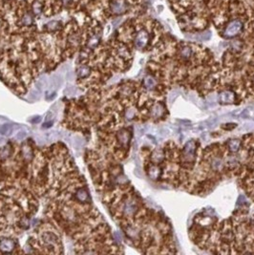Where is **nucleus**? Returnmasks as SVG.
I'll return each mask as SVG.
<instances>
[{"mask_svg":"<svg viewBox=\"0 0 254 255\" xmlns=\"http://www.w3.org/2000/svg\"><path fill=\"white\" fill-rule=\"evenodd\" d=\"M242 27H243V24L239 20L232 21V22H230L227 25L226 30H224V37L230 38V37H235V35H237L239 33H240V31L242 30Z\"/></svg>","mask_w":254,"mask_h":255,"instance_id":"f257e3e1","label":"nucleus"},{"mask_svg":"<svg viewBox=\"0 0 254 255\" xmlns=\"http://www.w3.org/2000/svg\"><path fill=\"white\" fill-rule=\"evenodd\" d=\"M219 101L221 103H224V104L232 103L235 101V94L231 91H227V90L224 91L219 96Z\"/></svg>","mask_w":254,"mask_h":255,"instance_id":"f03ea898","label":"nucleus"},{"mask_svg":"<svg viewBox=\"0 0 254 255\" xmlns=\"http://www.w3.org/2000/svg\"><path fill=\"white\" fill-rule=\"evenodd\" d=\"M13 126L12 124H2V125H0V135H2V136H6V137H9L11 136L12 134L13 133Z\"/></svg>","mask_w":254,"mask_h":255,"instance_id":"7ed1b4c3","label":"nucleus"},{"mask_svg":"<svg viewBox=\"0 0 254 255\" xmlns=\"http://www.w3.org/2000/svg\"><path fill=\"white\" fill-rule=\"evenodd\" d=\"M228 148H229V150L231 152H237L239 149H240V145H241V141L239 140H230L228 143Z\"/></svg>","mask_w":254,"mask_h":255,"instance_id":"20e7f679","label":"nucleus"},{"mask_svg":"<svg viewBox=\"0 0 254 255\" xmlns=\"http://www.w3.org/2000/svg\"><path fill=\"white\" fill-rule=\"evenodd\" d=\"M118 139L122 144H127L129 143V140H130V135L128 134L127 131L124 130V131H121L120 133H119Z\"/></svg>","mask_w":254,"mask_h":255,"instance_id":"39448f33","label":"nucleus"},{"mask_svg":"<svg viewBox=\"0 0 254 255\" xmlns=\"http://www.w3.org/2000/svg\"><path fill=\"white\" fill-rule=\"evenodd\" d=\"M13 247V243L10 240H4L0 243V249H2L3 250H10Z\"/></svg>","mask_w":254,"mask_h":255,"instance_id":"423d86ee","label":"nucleus"},{"mask_svg":"<svg viewBox=\"0 0 254 255\" xmlns=\"http://www.w3.org/2000/svg\"><path fill=\"white\" fill-rule=\"evenodd\" d=\"M77 199H78L79 201H81V202L88 201V200L90 199L88 193H87L86 191H85V190H83V189H80V190H78V191H77Z\"/></svg>","mask_w":254,"mask_h":255,"instance_id":"0eeeda50","label":"nucleus"},{"mask_svg":"<svg viewBox=\"0 0 254 255\" xmlns=\"http://www.w3.org/2000/svg\"><path fill=\"white\" fill-rule=\"evenodd\" d=\"M52 83L55 88H57L61 83V77H59V76H57V75H55L52 77Z\"/></svg>","mask_w":254,"mask_h":255,"instance_id":"6e6552de","label":"nucleus"},{"mask_svg":"<svg viewBox=\"0 0 254 255\" xmlns=\"http://www.w3.org/2000/svg\"><path fill=\"white\" fill-rule=\"evenodd\" d=\"M26 137H27V133L26 131L23 130H20L16 134V139L17 140H23L24 139H26Z\"/></svg>","mask_w":254,"mask_h":255,"instance_id":"1a4fd4ad","label":"nucleus"},{"mask_svg":"<svg viewBox=\"0 0 254 255\" xmlns=\"http://www.w3.org/2000/svg\"><path fill=\"white\" fill-rule=\"evenodd\" d=\"M38 92H36L35 90H33L30 95H29V100H31V101H35L36 98H38Z\"/></svg>","mask_w":254,"mask_h":255,"instance_id":"9d476101","label":"nucleus"},{"mask_svg":"<svg viewBox=\"0 0 254 255\" xmlns=\"http://www.w3.org/2000/svg\"><path fill=\"white\" fill-rule=\"evenodd\" d=\"M40 120H41V118H40V117H35V119H33L32 122H34V123H36V122H39Z\"/></svg>","mask_w":254,"mask_h":255,"instance_id":"9b49d317","label":"nucleus"},{"mask_svg":"<svg viewBox=\"0 0 254 255\" xmlns=\"http://www.w3.org/2000/svg\"><path fill=\"white\" fill-rule=\"evenodd\" d=\"M2 140H3V138L0 137V143H2Z\"/></svg>","mask_w":254,"mask_h":255,"instance_id":"f8f14e48","label":"nucleus"}]
</instances>
